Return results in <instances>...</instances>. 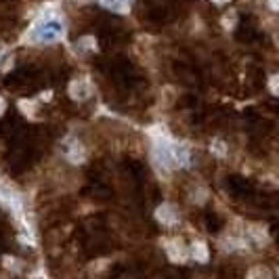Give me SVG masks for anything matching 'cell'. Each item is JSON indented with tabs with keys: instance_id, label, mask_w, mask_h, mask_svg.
Segmentation results:
<instances>
[{
	"instance_id": "obj_15",
	"label": "cell",
	"mask_w": 279,
	"mask_h": 279,
	"mask_svg": "<svg viewBox=\"0 0 279 279\" xmlns=\"http://www.w3.org/2000/svg\"><path fill=\"white\" fill-rule=\"evenodd\" d=\"M248 277H271L269 269H264V267H256L252 271H248Z\"/></svg>"
},
{
	"instance_id": "obj_10",
	"label": "cell",
	"mask_w": 279,
	"mask_h": 279,
	"mask_svg": "<svg viewBox=\"0 0 279 279\" xmlns=\"http://www.w3.org/2000/svg\"><path fill=\"white\" fill-rule=\"evenodd\" d=\"M78 46L80 49H84V51H95V38L92 36H84V38H80L78 40Z\"/></svg>"
},
{
	"instance_id": "obj_16",
	"label": "cell",
	"mask_w": 279,
	"mask_h": 279,
	"mask_svg": "<svg viewBox=\"0 0 279 279\" xmlns=\"http://www.w3.org/2000/svg\"><path fill=\"white\" fill-rule=\"evenodd\" d=\"M212 153H216V156H225V153H227V147H225V143H222V141H214L212 143Z\"/></svg>"
},
{
	"instance_id": "obj_1",
	"label": "cell",
	"mask_w": 279,
	"mask_h": 279,
	"mask_svg": "<svg viewBox=\"0 0 279 279\" xmlns=\"http://www.w3.org/2000/svg\"><path fill=\"white\" fill-rule=\"evenodd\" d=\"M65 36V25L59 17L40 19L30 32V38L34 42H57Z\"/></svg>"
},
{
	"instance_id": "obj_4",
	"label": "cell",
	"mask_w": 279,
	"mask_h": 279,
	"mask_svg": "<svg viewBox=\"0 0 279 279\" xmlns=\"http://www.w3.org/2000/svg\"><path fill=\"white\" fill-rule=\"evenodd\" d=\"M156 218L162 225H174V222H178V208L174 204H162L156 210Z\"/></svg>"
},
{
	"instance_id": "obj_9",
	"label": "cell",
	"mask_w": 279,
	"mask_h": 279,
	"mask_svg": "<svg viewBox=\"0 0 279 279\" xmlns=\"http://www.w3.org/2000/svg\"><path fill=\"white\" fill-rule=\"evenodd\" d=\"M250 235H252V240L256 244H264L269 240V233H267V229H264L262 225H252V227H250Z\"/></svg>"
},
{
	"instance_id": "obj_11",
	"label": "cell",
	"mask_w": 279,
	"mask_h": 279,
	"mask_svg": "<svg viewBox=\"0 0 279 279\" xmlns=\"http://www.w3.org/2000/svg\"><path fill=\"white\" fill-rule=\"evenodd\" d=\"M206 195H208L206 189H195L193 195H191V200H193L195 204H204V202H206Z\"/></svg>"
},
{
	"instance_id": "obj_2",
	"label": "cell",
	"mask_w": 279,
	"mask_h": 279,
	"mask_svg": "<svg viewBox=\"0 0 279 279\" xmlns=\"http://www.w3.org/2000/svg\"><path fill=\"white\" fill-rule=\"evenodd\" d=\"M151 153H153V160H156L158 168H162V170H172V168H176L174 153H172V143L164 141V138H162V141H156Z\"/></svg>"
},
{
	"instance_id": "obj_6",
	"label": "cell",
	"mask_w": 279,
	"mask_h": 279,
	"mask_svg": "<svg viewBox=\"0 0 279 279\" xmlns=\"http://www.w3.org/2000/svg\"><path fill=\"white\" fill-rule=\"evenodd\" d=\"M65 158L72 164H82L84 162V149L78 143V138H69L65 145Z\"/></svg>"
},
{
	"instance_id": "obj_17",
	"label": "cell",
	"mask_w": 279,
	"mask_h": 279,
	"mask_svg": "<svg viewBox=\"0 0 279 279\" xmlns=\"http://www.w3.org/2000/svg\"><path fill=\"white\" fill-rule=\"evenodd\" d=\"M19 107L23 109V114H25V116H32V114H34V105H32V101H25V99H23V101H19Z\"/></svg>"
},
{
	"instance_id": "obj_18",
	"label": "cell",
	"mask_w": 279,
	"mask_h": 279,
	"mask_svg": "<svg viewBox=\"0 0 279 279\" xmlns=\"http://www.w3.org/2000/svg\"><path fill=\"white\" fill-rule=\"evenodd\" d=\"M269 7H271L273 11H279V0H269Z\"/></svg>"
},
{
	"instance_id": "obj_21",
	"label": "cell",
	"mask_w": 279,
	"mask_h": 279,
	"mask_svg": "<svg viewBox=\"0 0 279 279\" xmlns=\"http://www.w3.org/2000/svg\"><path fill=\"white\" fill-rule=\"evenodd\" d=\"M214 5H225V3H229V0H212Z\"/></svg>"
},
{
	"instance_id": "obj_13",
	"label": "cell",
	"mask_w": 279,
	"mask_h": 279,
	"mask_svg": "<svg viewBox=\"0 0 279 279\" xmlns=\"http://www.w3.org/2000/svg\"><path fill=\"white\" fill-rule=\"evenodd\" d=\"M19 260L17 258H13V256H3V264L7 269H11V271H17L19 269V264H17Z\"/></svg>"
},
{
	"instance_id": "obj_14",
	"label": "cell",
	"mask_w": 279,
	"mask_h": 279,
	"mask_svg": "<svg viewBox=\"0 0 279 279\" xmlns=\"http://www.w3.org/2000/svg\"><path fill=\"white\" fill-rule=\"evenodd\" d=\"M269 90H271L275 97H279V74H275V76L269 78Z\"/></svg>"
},
{
	"instance_id": "obj_7",
	"label": "cell",
	"mask_w": 279,
	"mask_h": 279,
	"mask_svg": "<svg viewBox=\"0 0 279 279\" xmlns=\"http://www.w3.org/2000/svg\"><path fill=\"white\" fill-rule=\"evenodd\" d=\"M99 3L111 11H118V13H128V7L132 0H99Z\"/></svg>"
},
{
	"instance_id": "obj_19",
	"label": "cell",
	"mask_w": 279,
	"mask_h": 279,
	"mask_svg": "<svg viewBox=\"0 0 279 279\" xmlns=\"http://www.w3.org/2000/svg\"><path fill=\"white\" fill-rule=\"evenodd\" d=\"M5 109H7V101L3 99V97H0V116L5 114Z\"/></svg>"
},
{
	"instance_id": "obj_8",
	"label": "cell",
	"mask_w": 279,
	"mask_h": 279,
	"mask_svg": "<svg viewBox=\"0 0 279 279\" xmlns=\"http://www.w3.org/2000/svg\"><path fill=\"white\" fill-rule=\"evenodd\" d=\"M191 256L198 260V262H206L208 260V248H206V244L204 242H195L193 246H191Z\"/></svg>"
},
{
	"instance_id": "obj_22",
	"label": "cell",
	"mask_w": 279,
	"mask_h": 279,
	"mask_svg": "<svg viewBox=\"0 0 279 279\" xmlns=\"http://www.w3.org/2000/svg\"><path fill=\"white\" fill-rule=\"evenodd\" d=\"M0 57H3V51H0Z\"/></svg>"
},
{
	"instance_id": "obj_20",
	"label": "cell",
	"mask_w": 279,
	"mask_h": 279,
	"mask_svg": "<svg viewBox=\"0 0 279 279\" xmlns=\"http://www.w3.org/2000/svg\"><path fill=\"white\" fill-rule=\"evenodd\" d=\"M51 95H53L51 90H44V92H42V101H49V99H51Z\"/></svg>"
},
{
	"instance_id": "obj_12",
	"label": "cell",
	"mask_w": 279,
	"mask_h": 279,
	"mask_svg": "<svg viewBox=\"0 0 279 279\" xmlns=\"http://www.w3.org/2000/svg\"><path fill=\"white\" fill-rule=\"evenodd\" d=\"M235 21H237V15H235V13H233V11H229V13H227V15H225V17H222V25H225V27H227V30H231V27L235 25Z\"/></svg>"
},
{
	"instance_id": "obj_5",
	"label": "cell",
	"mask_w": 279,
	"mask_h": 279,
	"mask_svg": "<svg viewBox=\"0 0 279 279\" xmlns=\"http://www.w3.org/2000/svg\"><path fill=\"white\" fill-rule=\"evenodd\" d=\"M67 92H69V97H72V99L80 101V99H86V97H88L90 86H88V82H86V80L76 78V80L69 82V88H67Z\"/></svg>"
},
{
	"instance_id": "obj_3",
	"label": "cell",
	"mask_w": 279,
	"mask_h": 279,
	"mask_svg": "<svg viewBox=\"0 0 279 279\" xmlns=\"http://www.w3.org/2000/svg\"><path fill=\"white\" fill-rule=\"evenodd\" d=\"M164 248H166V254H168L170 262H176V264L185 262L187 250H185V246H183V242H180V240H170V242H166Z\"/></svg>"
}]
</instances>
